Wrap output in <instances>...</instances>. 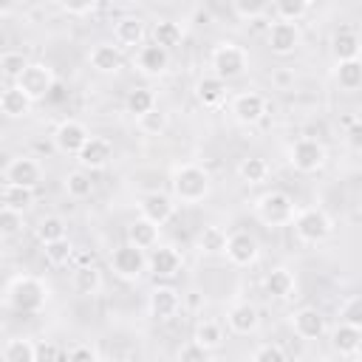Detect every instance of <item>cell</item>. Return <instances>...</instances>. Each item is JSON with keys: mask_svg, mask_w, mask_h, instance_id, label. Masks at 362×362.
<instances>
[{"mask_svg": "<svg viewBox=\"0 0 362 362\" xmlns=\"http://www.w3.org/2000/svg\"><path fill=\"white\" fill-rule=\"evenodd\" d=\"M110 158H113V144H110L105 136H90V141H88V144L82 147V153L76 156L79 170H90V173L105 170V167L110 164Z\"/></svg>", "mask_w": 362, "mask_h": 362, "instance_id": "cell-18", "label": "cell"}, {"mask_svg": "<svg viewBox=\"0 0 362 362\" xmlns=\"http://www.w3.org/2000/svg\"><path fill=\"white\" fill-rule=\"evenodd\" d=\"M272 6H274V3H269V0H235V3H232V14H235L238 20H243V23H255V20H260L263 14H269Z\"/></svg>", "mask_w": 362, "mask_h": 362, "instance_id": "cell-42", "label": "cell"}, {"mask_svg": "<svg viewBox=\"0 0 362 362\" xmlns=\"http://www.w3.org/2000/svg\"><path fill=\"white\" fill-rule=\"evenodd\" d=\"M158 229L161 226H156L153 221H147V218H136L133 223H127V243H133V246H139V249H156L158 246Z\"/></svg>", "mask_w": 362, "mask_h": 362, "instance_id": "cell-28", "label": "cell"}, {"mask_svg": "<svg viewBox=\"0 0 362 362\" xmlns=\"http://www.w3.org/2000/svg\"><path fill=\"white\" fill-rule=\"evenodd\" d=\"M345 141L351 150L362 153V119H354L348 127H345Z\"/></svg>", "mask_w": 362, "mask_h": 362, "instance_id": "cell-50", "label": "cell"}, {"mask_svg": "<svg viewBox=\"0 0 362 362\" xmlns=\"http://www.w3.org/2000/svg\"><path fill=\"white\" fill-rule=\"evenodd\" d=\"M331 54H334L337 62L359 59V54H362V40H359V34L351 31V28L334 31V37H331Z\"/></svg>", "mask_w": 362, "mask_h": 362, "instance_id": "cell-25", "label": "cell"}, {"mask_svg": "<svg viewBox=\"0 0 362 362\" xmlns=\"http://www.w3.org/2000/svg\"><path fill=\"white\" fill-rule=\"evenodd\" d=\"M229 110H232V116H235L238 124L252 127V124H260V122L266 119L269 105H266L263 93H257V90H243V93H235V96H232Z\"/></svg>", "mask_w": 362, "mask_h": 362, "instance_id": "cell-9", "label": "cell"}, {"mask_svg": "<svg viewBox=\"0 0 362 362\" xmlns=\"http://www.w3.org/2000/svg\"><path fill=\"white\" fill-rule=\"evenodd\" d=\"M331 348L339 354V356H356L362 351V331L351 328V325H337L331 331Z\"/></svg>", "mask_w": 362, "mask_h": 362, "instance_id": "cell-29", "label": "cell"}, {"mask_svg": "<svg viewBox=\"0 0 362 362\" xmlns=\"http://www.w3.org/2000/svg\"><path fill=\"white\" fill-rule=\"evenodd\" d=\"M20 232H23V212H14V209L0 206V235L3 238H14Z\"/></svg>", "mask_w": 362, "mask_h": 362, "instance_id": "cell-47", "label": "cell"}, {"mask_svg": "<svg viewBox=\"0 0 362 362\" xmlns=\"http://www.w3.org/2000/svg\"><path fill=\"white\" fill-rule=\"evenodd\" d=\"M175 362H212V351H206L189 339L175 351Z\"/></svg>", "mask_w": 362, "mask_h": 362, "instance_id": "cell-46", "label": "cell"}, {"mask_svg": "<svg viewBox=\"0 0 362 362\" xmlns=\"http://www.w3.org/2000/svg\"><path fill=\"white\" fill-rule=\"evenodd\" d=\"M48 297H51V291H48L45 280H40L34 274H17L6 286V305L17 314H37L48 303Z\"/></svg>", "mask_w": 362, "mask_h": 362, "instance_id": "cell-1", "label": "cell"}, {"mask_svg": "<svg viewBox=\"0 0 362 362\" xmlns=\"http://www.w3.org/2000/svg\"><path fill=\"white\" fill-rule=\"evenodd\" d=\"M195 99H198V105H204V107H209V110L221 107V105L226 102V82L218 79L215 74L201 76V79L195 82Z\"/></svg>", "mask_w": 362, "mask_h": 362, "instance_id": "cell-23", "label": "cell"}, {"mask_svg": "<svg viewBox=\"0 0 362 362\" xmlns=\"http://www.w3.org/2000/svg\"><path fill=\"white\" fill-rule=\"evenodd\" d=\"M303 42V31L297 23H283V20H274L269 23V31H266V45L272 54L277 57H288L300 48Z\"/></svg>", "mask_w": 362, "mask_h": 362, "instance_id": "cell-11", "label": "cell"}, {"mask_svg": "<svg viewBox=\"0 0 362 362\" xmlns=\"http://www.w3.org/2000/svg\"><path fill=\"white\" fill-rule=\"evenodd\" d=\"M238 178L249 187H257L269 178V161L260 158V156H249V158H240L238 164Z\"/></svg>", "mask_w": 362, "mask_h": 362, "instance_id": "cell-33", "label": "cell"}, {"mask_svg": "<svg viewBox=\"0 0 362 362\" xmlns=\"http://www.w3.org/2000/svg\"><path fill=\"white\" fill-rule=\"evenodd\" d=\"M62 187H65L68 198H74V201H85V198H90V192H93V181H90V175H88V170H71V173L62 178Z\"/></svg>", "mask_w": 362, "mask_h": 362, "instance_id": "cell-36", "label": "cell"}, {"mask_svg": "<svg viewBox=\"0 0 362 362\" xmlns=\"http://www.w3.org/2000/svg\"><path fill=\"white\" fill-rule=\"evenodd\" d=\"M110 269L119 280L136 283L147 274V252L133 246V243H122L110 252Z\"/></svg>", "mask_w": 362, "mask_h": 362, "instance_id": "cell-6", "label": "cell"}, {"mask_svg": "<svg viewBox=\"0 0 362 362\" xmlns=\"http://www.w3.org/2000/svg\"><path fill=\"white\" fill-rule=\"evenodd\" d=\"M102 286H105V280H102V272H99L96 263L76 266V269L71 272V288H74L76 294H82V297H93V294H99Z\"/></svg>", "mask_w": 362, "mask_h": 362, "instance_id": "cell-24", "label": "cell"}, {"mask_svg": "<svg viewBox=\"0 0 362 362\" xmlns=\"http://www.w3.org/2000/svg\"><path fill=\"white\" fill-rule=\"evenodd\" d=\"M209 68H212V74H215L218 79L232 82V79H238V76L246 74V68H249V54H246L243 45H238V42H232V40H223V42H218V45L212 48V54H209Z\"/></svg>", "mask_w": 362, "mask_h": 362, "instance_id": "cell-4", "label": "cell"}, {"mask_svg": "<svg viewBox=\"0 0 362 362\" xmlns=\"http://www.w3.org/2000/svg\"><path fill=\"white\" fill-rule=\"evenodd\" d=\"M88 62L96 74H119L124 65V54L116 42H96L88 51Z\"/></svg>", "mask_w": 362, "mask_h": 362, "instance_id": "cell-19", "label": "cell"}, {"mask_svg": "<svg viewBox=\"0 0 362 362\" xmlns=\"http://www.w3.org/2000/svg\"><path fill=\"white\" fill-rule=\"evenodd\" d=\"M136 124H139V130L147 133V136H161V133L167 130V124H170V116H167L161 107H156V110H150L147 116H141Z\"/></svg>", "mask_w": 362, "mask_h": 362, "instance_id": "cell-44", "label": "cell"}, {"mask_svg": "<svg viewBox=\"0 0 362 362\" xmlns=\"http://www.w3.org/2000/svg\"><path fill=\"white\" fill-rule=\"evenodd\" d=\"M314 362H331V359H314Z\"/></svg>", "mask_w": 362, "mask_h": 362, "instance_id": "cell-53", "label": "cell"}, {"mask_svg": "<svg viewBox=\"0 0 362 362\" xmlns=\"http://www.w3.org/2000/svg\"><path fill=\"white\" fill-rule=\"evenodd\" d=\"M297 212L300 209L294 206V198L283 189H269L255 201V215L263 226H291Z\"/></svg>", "mask_w": 362, "mask_h": 362, "instance_id": "cell-3", "label": "cell"}, {"mask_svg": "<svg viewBox=\"0 0 362 362\" xmlns=\"http://www.w3.org/2000/svg\"><path fill=\"white\" fill-rule=\"evenodd\" d=\"M181 266H184V257H181V252H178L175 246L158 243V246L150 249V255H147V272H150L153 277H161V280L175 277V274L181 272Z\"/></svg>", "mask_w": 362, "mask_h": 362, "instance_id": "cell-14", "label": "cell"}, {"mask_svg": "<svg viewBox=\"0 0 362 362\" xmlns=\"http://www.w3.org/2000/svg\"><path fill=\"white\" fill-rule=\"evenodd\" d=\"M65 362H99V351L93 345H88V342H79V345H74L68 351Z\"/></svg>", "mask_w": 362, "mask_h": 362, "instance_id": "cell-49", "label": "cell"}, {"mask_svg": "<svg viewBox=\"0 0 362 362\" xmlns=\"http://www.w3.org/2000/svg\"><path fill=\"white\" fill-rule=\"evenodd\" d=\"M42 181V164L31 156H14L6 167H3V184H14V187H28L34 189Z\"/></svg>", "mask_w": 362, "mask_h": 362, "instance_id": "cell-12", "label": "cell"}, {"mask_svg": "<svg viewBox=\"0 0 362 362\" xmlns=\"http://www.w3.org/2000/svg\"><path fill=\"white\" fill-rule=\"evenodd\" d=\"M139 212H141V218L153 221L156 226H164V223L175 215V198H173V195H164V192H158V189L144 192V195L139 198Z\"/></svg>", "mask_w": 362, "mask_h": 362, "instance_id": "cell-15", "label": "cell"}, {"mask_svg": "<svg viewBox=\"0 0 362 362\" xmlns=\"http://www.w3.org/2000/svg\"><path fill=\"white\" fill-rule=\"evenodd\" d=\"M229 235L221 226H204L198 235V252L201 255H226Z\"/></svg>", "mask_w": 362, "mask_h": 362, "instance_id": "cell-39", "label": "cell"}, {"mask_svg": "<svg viewBox=\"0 0 362 362\" xmlns=\"http://www.w3.org/2000/svg\"><path fill=\"white\" fill-rule=\"evenodd\" d=\"M260 257V243L252 232H232L226 240V260L232 266H252Z\"/></svg>", "mask_w": 362, "mask_h": 362, "instance_id": "cell-13", "label": "cell"}, {"mask_svg": "<svg viewBox=\"0 0 362 362\" xmlns=\"http://www.w3.org/2000/svg\"><path fill=\"white\" fill-rule=\"evenodd\" d=\"M14 85H17L31 102H40V99H45V96L57 88V76H54V68H51V65H45V62H31Z\"/></svg>", "mask_w": 362, "mask_h": 362, "instance_id": "cell-8", "label": "cell"}, {"mask_svg": "<svg viewBox=\"0 0 362 362\" xmlns=\"http://www.w3.org/2000/svg\"><path fill=\"white\" fill-rule=\"evenodd\" d=\"M294 288H297V280L286 266H277V269L266 272V277H263V291L274 300H288L294 294Z\"/></svg>", "mask_w": 362, "mask_h": 362, "instance_id": "cell-26", "label": "cell"}, {"mask_svg": "<svg viewBox=\"0 0 362 362\" xmlns=\"http://www.w3.org/2000/svg\"><path fill=\"white\" fill-rule=\"evenodd\" d=\"M339 322L362 331V297H348L339 305Z\"/></svg>", "mask_w": 362, "mask_h": 362, "instance_id": "cell-45", "label": "cell"}, {"mask_svg": "<svg viewBox=\"0 0 362 362\" xmlns=\"http://www.w3.org/2000/svg\"><path fill=\"white\" fill-rule=\"evenodd\" d=\"M0 204H3L6 209L25 212V209L34 204V189H28V187H14V184H3Z\"/></svg>", "mask_w": 362, "mask_h": 362, "instance_id": "cell-37", "label": "cell"}, {"mask_svg": "<svg viewBox=\"0 0 362 362\" xmlns=\"http://www.w3.org/2000/svg\"><path fill=\"white\" fill-rule=\"evenodd\" d=\"M181 40H184V28H181L175 20H158V23L153 25V42H156V45L173 51L175 45H181Z\"/></svg>", "mask_w": 362, "mask_h": 362, "instance_id": "cell-35", "label": "cell"}, {"mask_svg": "<svg viewBox=\"0 0 362 362\" xmlns=\"http://www.w3.org/2000/svg\"><path fill=\"white\" fill-rule=\"evenodd\" d=\"M291 331H294L300 339H305V342L320 339V337L325 334V317H322V311H320V308H311V305L297 308V311L291 314Z\"/></svg>", "mask_w": 362, "mask_h": 362, "instance_id": "cell-17", "label": "cell"}, {"mask_svg": "<svg viewBox=\"0 0 362 362\" xmlns=\"http://www.w3.org/2000/svg\"><path fill=\"white\" fill-rule=\"evenodd\" d=\"M3 362H37V342L28 337H11L3 342Z\"/></svg>", "mask_w": 362, "mask_h": 362, "instance_id": "cell-30", "label": "cell"}, {"mask_svg": "<svg viewBox=\"0 0 362 362\" xmlns=\"http://www.w3.org/2000/svg\"><path fill=\"white\" fill-rule=\"evenodd\" d=\"M252 362H288V354L277 342H263V345L255 348Z\"/></svg>", "mask_w": 362, "mask_h": 362, "instance_id": "cell-48", "label": "cell"}, {"mask_svg": "<svg viewBox=\"0 0 362 362\" xmlns=\"http://www.w3.org/2000/svg\"><path fill=\"white\" fill-rule=\"evenodd\" d=\"M51 139H54V147L62 156H79L82 147L90 141V130L79 119H62Z\"/></svg>", "mask_w": 362, "mask_h": 362, "instance_id": "cell-10", "label": "cell"}, {"mask_svg": "<svg viewBox=\"0 0 362 362\" xmlns=\"http://www.w3.org/2000/svg\"><path fill=\"white\" fill-rule=\"evenodd\" d=\"M34 102L17 88V85H6L3 93H0V110L6 119H25L31 113Z\"/></svg>", "mask_w": 362, "mask_h": 362, "instance_id": "cell-27", "label": "cell"}, {"mask_svg": "<svg viewBox=\"0 0 362 362\" xmlns=\"http://www.w3.org/2000/svg\"><path fill=\"white\" fill-rule=\"evenodd\" d=\"M99 8V3H62V11L65 14H74V17H85V14H93Z\"/></svg>", "mask_w": 362, "mask_h": 362, "instance_id": "cell-52", "label": "cell"}, {"mask_svg": "<svg viewBox=\"0 0 362 362\" xmlns=\"http://www.w3.org/2000/svg\"><path fill=\"white\" fill-rule=\"evenodd\" d=\"M226 325L232 334H240V337H249L257 331L260 325V314L252 303H235L229 311H226Z\"/></svg>", "mask_w": 362, "mask_h": 362, "instance_id": "cell-22", "label": "cell"}, {"mask_svg": "<svg viewBox=\"0 0 362 362\" xmlns=\"http://www.w3.org/2000/svg\"><path fill=\"white\" fill-rule=\"evenodd\" d=\"M31 65V59L23 54V51H17V48H6L3 54H0V74H3V79L8 82V85H14L20 76H23V71Z\"/></svg>", "mask_w": 362, "mask_h": 362, "instance_id": "cell-31", "label": "cell"}, {"mask_svg": "<svg viewBox=\"0 0 362 362\" xmlns=\"http://www.w3.org/2000/svg\"><path fill=\"white\" fill-rule=\"evenodd\" d=\"M37 362H59V348L51 339L37 342Z\"/></svg>", "mask_w": 362, "mask_h": 362, "instance_id": "cell-51", "label": "cell"}, {"mask_svg": "<svg viewBox=\"0 0 362 362\" xmlns=\"http://www.w3.org/2000/svg\"><path fill=\"white\" fill-rule=\"evenodd\" d=\"M334 76H337L339 88H345V90H356V88H362V59L337 62Z\"/></svg>", "mask_w": 362, "mask_h": 362, "instance_id": "cell-43", "label": "cell"}, {"mask_svg": "<svg viewBox=\"0 0 362 362\" xmlns=\"http://www.w3.org/2000/svg\"><path fill=\"white\" fill-rule=\"evenodd\" d=\"M167 68H170V51L167 48L150 42V45H141L136 51V71L139 74H144V76H161V74H167Z\"/></svg>", "mask_w": 362, "mask_h": 362, "instance_id": "cell-21", "label": "cell"}, {"mask_svg": "<svg viewBox=\"0 0 362 362\" xmlns=\"http://www.w3.org/2000/svg\"><path fill=\"white\" fill-rule=\"evenodd\" d=\"M147 37V28H144V20L141 17H133V14H124L113 23V42L119 48H141Z\"/></svg>", "mask_w": 362, "mask_h": 362, "instance_id": "cell-20", "label": "cell"}, {"mask_svg": "<svg viewBox=\"0 0 362 362\" xmlns=\"http://www.w3.org/2000/svg\"><path fill=\"white\" fill-rule=\"evenodd\" d=\"M291 226H294L297 240H300V243H308V246H317V243L328 240L331 232H334L331 215H328L325 209H320V206H305V209H300Z\"/></svg>", "mask_w": 362, "mask_h": 362, "instance_id": "cell-5", "label": "cell"}, {"mask_svg": "<svg viewBox=\"0 0 362 362\" xmlns=\"http://www.w3.org/2000/svg\"><path fill=\"white\" fill-rule=\"evenodd\" d=\"M178 308H181V294L173 286H156L150 291V297H147V311L158 322L173 320L178 314Z\"/></svg>", "mask_w": 362, "mask_h": 362, "instance_id": "cell-16", "label": "cell"}, {"mask_svg": "<svg viewBox=\"0 0 362 362\" xmlns=\"http://www.w3.org/2000/svg\"><path fill=\"white\" fill-rule=\"evenodd\" d=\"M42 257H45V263H48L51 269H62V266H68V263L76 257V249H74V243L65 238V240H57V243L42 246Z\"/></svg>", "mask_w": 362, "mask_h": 362, "instance_id": "cell-41", "label": "cell"}, {"mask_svg": "<svg viewBox=\"0 0 362 362\" xmlns=\"http://www.w3.org/2000/svg\"><path fill=\"white\" fill-rule=\"evenodd\" d=\"M65 238H68V226H65V221H62L59 215H45V218H40V223H37V240H40L42 246L57 243V240H65Z\"/></svg>", "mask_w": 362, "mask_h": 362, "instance_id": "cell-38", "label": "cell"}, {"mask_svg": "<svg viewBox=\"0 0 362 362\" xmlns=\"http://www.w3.org/2000/svg\"><path fill=\"white\" fill-rule=\"evenodd\" d=\"M328 161V153H325V144L317 141V139H297L291 147H288V164L297 170V173H320Z\"/></svg>", "mask_w": 362, "mask_h": 362, "instance_id": "cell-7", "label": "cell"}, {"mask_svg": "<svg viewBox=\"0 0 362 362\" xmlns=\"http://www.w3.org/2000/svg\"><path fill=\"white\" fill-rule=\"evenodd\" d=\"M170 187L178 204H201L212 189V178L201 164H178L173 170Z\"/></svg>", "mask_w": 362, "mask_h": 362, "instance_id": "cell-2", "label": "cell"}, {"mask_svg": "<svg viewBox=\"0 0 362 362\" xmlns=\"http://www.w3.org/2000/svg\"><path fill=\"white\" fill-rule=\"evenodd\" d=\"M192 342H198V345L206 348V351H218V348L223 345V328H221V322H215V320H201V322L195 325Z\"/></svg>", "mask_w": 362, "mask_h": 362, "instance_id": "cell-34", "label": "cell"}, {"mask_svg": "<svg viewBox=\"0 0 362 362\" xmlns=\"http://www.w3.org/2000/svg\"><path fill=\"white\" fill-rule=\"evenodd\" d=\"M124 107H127V113L139 122L141 116H147L150 110H156V107H158V102H156V93H153L150 88H133V90H127Z\"/></svg>", "mask_w": 362, "mask_h": 362, "instance_id": "cell-32", "label": "cell"}, {"mask_svg": "<svg viewBox=\"0 0 362 362\" xmlns=\"http://www.w3.org/2000/svg\"><path fill=\"white\" fill-rule=\"evenodd\" d=\"M272 11H274V20L300 23V20L311 11V3H308V0H274Z\"/></svg>", "mask_w": 362, "mask_h": 362, "instance_id": "cell-40", "label": "cell"}]
</instances>
